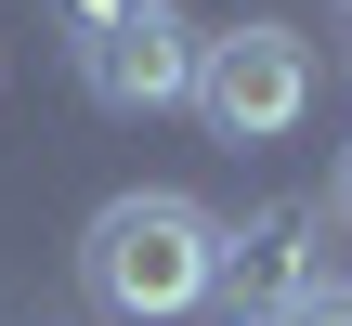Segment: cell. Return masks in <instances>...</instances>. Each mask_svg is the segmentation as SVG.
I'll return each mask as SVG.
<instances>
[{
	"label": "cell",
	"mask_w": 352,
	"mask_h": 326,
	"mask_svg": "<svg viewBox=\"0 0 352 326\" xmlns=\"http://www.w3.org/2000/svg\"><path fill=\"white\" fill-rule=\"evenodd\" d=\"M209 261H222V222L196 196H170V183L104 196L78 222V287H91V314H118V326H183L209 301Z\"/></svg>",
	"instance_id": "obj_1"
},
{
	"label": "cell",
	"mask_w": 352,
	"mask_h": 326,
	"mask_svg": "<svg viewBox=\"0 0 352 326\" xmlns=\"http://www.w3.org/2000/svg\"><path fill=\"white\" fill-rule=\"evenodd\" d=\"M196 118H209V144H287L300 131V105H314V39L300 26H274V13H248V26H209V52H196V91H183Z\"/></svg>",
	"instance_id": "obj_2"
},
{
	"label": "cell",
	"mask_w": 352,
	"mask_h": 326,
	"mask_svg": "<svg viewBox=\"0 0 352 326\" xmlns=\"http://www.w3.org/2000/svg\"><path fill=\"white\" fill-rule=\"evenodd\" d=\"M196 52H209V26H196L183 0H131V13L78 52V91H91L104 118H157V105L196 91Z\"/></svg>",
	"instance_id": "obj_3"
},
{
	"label": "cell",
	"mask_w": 352,
	"mask_h": 326,
	"mask_svg": "<svg viewBox=\"0 0 352 326\" xmlns=\"http://www.w3.org/2000/svg\"><path fill=\"white\" fill-rule=\"evenodd\" d=\"M314 287V209L300 196H274V209H248V222H222V261H209V301L235 326H274L287 301Z\"/></svg>",
	"instance_id": "obj_4"
},
{
	"label": "cell",
	"mask_w": 352,
	"mask_h": 326,
	"mask_svg": "<svg viewBox=\"0 0 352 326\" xmlns=\"http://www.w3.org/2000/svg\"><path fill=\"white\" fill-rule=\"evenodd\" d=\"M274 326H352V287H340V274H314V287H300Z\"/></svg>",
	"instance_id": "obj_5"
},
{
	"label": "cell",
	"mask_w": 352,
	"mask_h": 326,
	"mask_svg": "<svg viewBox=\"0 0 352 326\" xmlns=\"http://www.w3.org/2000/svg\"><path fill=\"white\" fill-rule=\"evenodd\" d=\"M118 13H131V0H52V26H65V52H91V39H104Z\"/></svg>",
	"instance_id": "obj_6"
},
{
	"label": "cell",
	"mask_w": 352,
	"mask_h": 326,
	"mask_svg": "<svg viewBox=\"0 0 352 326\" xmlns=\"http://www.w3.org/2000/svg\"><path fill=\"white\" fill-rule=\"evenodd\" d=\"M340 209H352V144H340Z\"/></svg>",
	"instance_id": "obj_7"
},
{
	"label": "cell",
	"mask_w": 352,
	"mask_h": 326,
	"mask_svg": "<svg viewBox=\"0 0 352 326\" xmlns=\"http://www.w3.org/2000/svg\"><path fill=\"white\" fill-rule=\"evenodd\" d=\"M340 13H352V0H340Z\"/></svg>",
	"instance_id": "obj_8"
}]
</instances>
